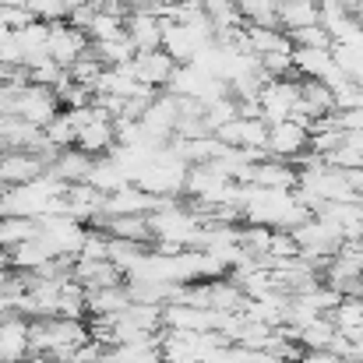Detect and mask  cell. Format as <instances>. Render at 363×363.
Wrapping results in <instances>:
<instances>
[{
	"mask_svg": "<svg viewBox=\"0 0 363 363\" xmlns=\"http://www.w3.org/2000/svg\"><path fill=\"white\" fill-rule=\"evenodd\" d=\"M28 339H32V353L46 357V360H71L74 350L82 342L92 339L89 325L82 318H64V314H43L32 318L28 325Z\"/></svg>",
	"mask_w": 363,
	"mask_h": 363,
	"instance_id": "1",
	"label": "cell"
},
{
	"mask_svg": "<svg viewBox=\"0 0 363 363\" xmlns=\"http://www.w3.org/2000/svg\"><path fill=\"white\" fill-rule=\"evenodd\" d=\"M60 110L64 106H60V96H57L53 85L28 82V85H21L14 92V117H25V121L39 123V127H46Z\"/></svg>",
	"mask_w": 363,
	"mask_h": 363,
	"instance_id": "2",
	"label": "cell"
},
{
	"mask_svg": "<svg viewBox=\"0 0 363 363\" xmlns=\"http://www.w3.org/2000/svg\"><path fill=\"white\" fill-rule=\"evenodd\" d=\"M141 123H145L148 141L166 145V141L177 134V123H180V96H173L169 89H162V92L148 103V110H145Z\"/></svg>",
	"mask_w": 363,
	"mask_h": 363,
	"instance_id": "3",
	"label": "cell"
},
{
	"mask_svg": "<svg viewBox=\"0 0 363 363\" xmlns=\"http://www.w3.org/2000/svg\"><path fill=\"white\" fill-rule=\"evenodd\" d=\"M85 233H89V226L71 216H43L39 219V237L46 240L53 254H82Z\"/></svg>",
	"mask_w": 363,
	"mask_h": 363,
	"instance_id": "4",
	"label": "cell"
},
{
	"mask_svg": "<svg viewBox=\"0 0 363 363\" xmlns=\"http://www.w3.org/2000/svg\"><path fill=\"white\" fill-rule=\"evenodd\" d=\"M92 46L89 32L85 28H74L67 18L64 21H50V57L60 64V67H71L78 57H85Z\"/></svg>",
	"mask_w": 363,
	"mask_h": 363,
	"instance_id": "5",
	"label": "cell"
},
{
	"mask_svg": "<svg viewBox=\"0 0 363 363\" xmlns=\"http://www.w3.org/2000/svg\"><path fill=\"white\" fill-rule=\"evenodd\" d=\"M50 166L28 152V148H4L0 152V187H18V184H32L46 173Z\"/></svg>",
	"mask_w": 363,
	"mask_h": 363,
	"instance_id": "6",
	"label": "cell"
},
{
	"mask_svg": "<svg viewBox=\"0 0 363 363\" xmlns=\"http://www.w3.org/2000/svg\"><path fill=\"white\" fill-rule=\"evenodd\" d=\"M296 103H300V78H272L261 89V117L268 123L289 121Z\"/></svg>",
	"mask_w": 363,
	"mask_h": 363,
	"instance_id": "7",
	"label": "cell"
},
{
	"mask_svg": "<svg viewBox=\"0 0 363 363\" xmlns=\"http://www.w3.org/2000/svg\"><path fill=\"white\" fill-rule=\"evenodd\" d=\"M28 325L32 318L11 311L0 321V360L4 363H25L32 357V339H28Z\"/></svg>",
	"mask_w": 363,
	"mask_h": 363,
	"instance_id": "8",
	"label": "cell"
},
{
	"mask_svg": "<svg viewBox=\"0 0 363 363\" xmlns=\"http://www.w3.org/2000/svg\"><path fill=\"white\" fill-rule=\"evenodd\" d=\"M177 57L169 53V50H138V57H134V74H138V82H145V85H152V89H169V82H173V74H177Z\"/></svg>",
	"mask_w": 363,
	"mask_h": 363,
	"instance_id": "9",
	"label": "cell"
},
{
	"mask_svg": "<svg viewBox=\"0 0 363 363\" xmlns=\"http://www.w3.org/2000/svg\"><path fill=\"white\" fill-rule=\"evenodd\" d=\"M162 32H166V18L152 7H134L127 14V39L134 43V50H159L162 46Z\"/></svg>",
	"mask_w": 363,
	"mask_h": 363,
	"instance_id": "10",
	"label": "cell"
},
{
	"mask_svg": "<svg viewBox=\"0 0 363 363\" xmlns=\"http://www.w3.org/2000/svg\"><path fill=\"white\" fill-rule=\"evenodd\" d=\"M311 148V130L296 121H279L268 127V155L275 159H296Z\"/></svg>",
	"mask_w": 363,
	"mask_h": 363,
	"instance_id": "11",
	"label": "cell"
},
{
	"mask_svg": "<svg viewBox=\"0 0 363 363\" xmlns=\"http://www.w3.org/2000/svg\"><path fill=\"white\" fill-rule=\"evenodd\" d=\"M74 282L85 289H103V286H123L127 272L110 257H78L74 261Z\"/></svg>",
	"mask_w": 363,
	"mask_h": 363,
	"instance_id": "12",
	"label": "cell"
},
{
	"mask_svg": "<svg viewBox=\"0 0 363 363\" xmlns=\"http://www.w3.org/2000/svg\"><path fill=\"white\" fill-rule=\"evenodd\" d=\"M113 145H117V121L103 106H96V117L78 127V148H85L92 155H106V152H113Z\"/></svg>",
	"mask_w": 363,
	"mask_h": 363,
	"instance_id": "13",
	"label": "cell"
},
{
	"mask_svg": "<svg viewBox=\"0 0 363 363\" xmlns=\"http://www.w3.org/2000/svg\"><path fill=\"white\" fill-rule=\"evenodd\" d=\"M250 184L257 187H279V191H293L300 184V166L293 159H275V155H264L254 162V173H250Z\"/></svg>",
	"mask_w": 363,
	"mask_h": 363,
	"instance_id": "14",
	"label": "cell"
},
{
	"mask_svg": "<svg viewBox=\"0 0 363 363\" xmlns=\"http://www.w3.org/2000/svg\"><path fill=\"white\" fill-rule=\"evenodd\" d=\"M96 159H99V155H92V152L71 145V148H60V155L53 159L50 173L60 177L64 184H89V177H92V169H96Z\"/></svg>",
	"mask_w": 363,
	"mask_h": 363,
	"instance_id": "15",
	"label": "cell"
},
{
	"mask_svg": "<svg viewBox=\"0 0 363 363\" xmlns=\"http://www.w3.org/2000/svg\"><path fill=\"white\" fill-rule=\"evenodd\" d=\"M99 363H162V342H159V335L138 339V342H117V346L103 350Z\"/></svg>",
	"mask_w": 363,
	"mask_h": 363,
	"instance_id": "16",
	"label": "cell"
},
{
	"mask_svg": "<svg viewBox=\"0 0 363 363\" xmlns=\"http://www.w3.org/2000/svg\"><path fill=\"white\" fill-rule=\"evenodd\" d=\"M18 46H21V64L25 67H35L39 60L50 57V21H32L18 32Z\"/></svg>",
	"mask_w": 363,
	"mask_h": 363,
	"instance_id": "17",
	"label": "cell"
},
{
	"mask_svg": "<svg viewBox=\"0 0 363 363\" xmlns=\"http://www.w3.org/2000/svg\"><path fill=\"white\" fill-rule=\"evenodd\" d=\"M130 293L127 282L123 286H103V289H89V318H117L130 307Z\"/></svg>",
	"mask_w": 363,
	"mask_h": 363,
	"instance_id": "18",
	"label": "cell"
},
{
	"mask_svg": "<svg viewBox=\"0 0 363 363\" xmlns=\"http://www.w3.org/2000/svg\"><path fill=\"white\" fill-rule=\"evenodd\" d=\"M247 50L250 53H272V50H296L289 32L279 25H247Z\"/></svg>",
	"mask_w": 363,
	"mask_h": 363,
	"instance_id": "19",
	"label": "cell"
},
{
	"mask_svg": "<svg viewBox=\"0 0 363 363\" xmlns=\"http://www.w3.org/2000/svg\"><path fill=\"white\" fill-rule=\"evenodd\" d=\"M321 21V4L318 0H279V25L286 32H296L303 25Z\"/></svg>",
	"mask_w": 363,
	"mask_h": 363,
	"instance_id": "20",
	"label": "cell"
},
{
	"mask_svg": "<svg viewBox=\"0 0 363 363\" xmlns=\"http://www.w3.org/2000/svg\"><path fill=\"white\" fill-rule=\"evenodd\" d=\"M39 237V219L32 216H0V243L11 250L25 240H35Z\"/></svg>",
	"mask_w": 363,
	"mask_h": 363,
	"instance_id": "21",
	"label": "cell"
},
{
	"mask_svg": "<svg viewBox=\"0 0 363 363\" xmlns=\"http://www.w3.org/2000/svg\"><path fill=\"white\" fill-rule=\"evenodd\" d=\"M335 335H339V325L332 321V314H318L314 321H307L300 328V346L303 350H328Z\"/></svg>",
	"mask_w": 363,
	"mask_h": 363,
	"instance_id": "22",
	"label": "cell"
},
{
	"mask_svg": "<svg viewBox=\"0 0 363 363\" xmlns=\"http://www.w3.org/2000/svg\"><path fill=\"white\" fill-rule=\"evenodd\" d=\"M89 184H92V187H99L103 194H113V191H121L123 184H130V180H127V173L117 166V159L106 152V155H99V159H96V169H92Z\"/></svg>",
	"mask_w": 363,
	"mask_h": 363,
	"instance_id": "23",
	"label": "cell"
},
{
	"mask_svg": "<svg viewBox=\"0 0 363 363\" xmlns=\"http://www.w3.org/2000/svg\"><path fill=\"white\" fill-rule=\"evenodd\" d=\"M50 257H53V250L46 247L43 237L11 247V268H21V272H35V268H39V264H46Z\"/></svg>",
	"mask_w": 363,
	"mask_h": 363,
	"instance_id": "24",
	"label": "cell"
},
{
	"mask_svg": "<svg viewBox=\"0 0 363 363\" xmlns=\"http://www.w3.org/2000/svg\"><path fill=\"white\" fill-rule=\"evenodd\" d=\"M92 53L106 64V67H121V64H130L134 57H138V50H134V43L121 35V39H110V43H92Z\"/></svg>",
	"mask_w": 363,
	"mask_h": 363,
	"instance_id": "25",
	"label": "cell"
},
{
	"mask_svg": "<svg viewBox=\"0 0 363 363\" xmlns=\"http://www.w3.org/2000/svg\"><path fill=\"white\" fill-rule=\"evenodd\" d=\"M201 7H205L208 21L216 25V32L219 28H240V25H247L240 7H237V0H201Z\"/></svg>",
	"mask_w": 363,
	"mask_h": 363,
	"instance_id": "26",
	"label": "cell"
},
{
	"mask_svg": "<svg viewBox=\"0 0 363 363\" xmlns=\"http://www.w3.org/2000/svg\"><path fill=\"white\" fill-rule=\"evenodd\" d=\"M92 43H110V39H121L127 35V18H117V14H106V11H96L92 25L85 28Z\"/></svg>",
	"mask_w": 363,
	"mask_h": 363,
	"instance_id": "27",
	"label": "cell"
},
{
	"mask_svg": "<svg viewBox=\"0 0 363 363\" xmlns=\"http://www.w3.org/2000/svg\"><path fill=\"white\" fill-rule=\"evenodd\" d=\"M43 134H46V141L50 145H57V148H71V145H78V123L71 121V113L67 110H60L53 121L43 127Z\"/></svg>",
	"mask_w": 363,
	"mask_h": 363,
	"instance_id": "28",
	"label": "cell"
},
{
	"mask_svg": "<svg viewBox=\"0 0 363 363\" xmlns=\"http://www.w3.org/2000/svg\"><path fill=\"white\" fill-rule=\"evenodd\" d=\"M237 7L247 25H279V0H237Z\"/></svg>",
	"mask_w": 363,
	"mask_h": 363,
	"instance_id": "29",
	"label": "cell"
},
{
	"mask_svg": "<svg viewBox=\"0 0 363 363\" xmlns=\"http://www.w3.org/2000/svg\"><path fill=\"white\" fill-rule=\"evenodd\" d=\"M289 39H293V46H318V50H332V32L318 21V25H303V28H296V32H289Z\"/></svg>",
	"mask_w": 363,
	"mask_h": 363,
	"instance_id": "30",
	"label": "cell"
},
{
	"mask_svg": "<svg viewBox=\"0 0 363 363\" xmlns=\"http://www.w3.org/2000/svg\"><path fill=\"white\" fill-rule=\"evenodd\" d=\"M25 7L39 21H64L67 18V0H25Z\"/></svg>",
	"mask_w": 363,
	"mask_h": 363,
	"instance_id": "31",
	"label": "cell"
},
{
	"mask_svg": "<svg viewBox=\"0 0 363 363\" xmlns=\"http://www.w3.org/2000/svg\"><path fill=\"white\" fill-rule=\"evenodd\" d=\"M35 21V14L25 7V4H4L0 7V25H7L11 32H21L25 25H32Z\"/></svg>",
	"mask_w": 363,
	"mask_h": 363,
	"instance_id": "32",
	"label": "cell"
},
{
	"mask_svg": "<svg viewBox=\"0 0 363 363\" xmlns=\"http://www.w3.org/2000/svg\"><path fill=\"white\" fill-rule=\"evenodd\" d=\"M268 254H272V257H296V254H300V243H296V237H293L289 230H275Z\"/></svg>",
	"mask_w": 363,
	"mask_h": 363,
	"instance_id": "33",
	"label": "cell"
},
{
	"mask_svg": "<svg viewBox=\"0 0 363 363\" xmlns=\"http://www.w3.org/2000/svg\"><path fill=\"white\" fill-rule=\"evenodd\" d=\"M339 123L346 130H363V99L360 106H353V110H339Z\"/></svg>",
	"mask_w": 363,
	"mask_h": 363,
	"instance_id": "34",
	"label": "cell"
},
{
	"mask_svg": "<svg viewBox=\"0 0 363 363\" xmlns=\"http://www.w3.org/2000/svg\"><path fill=\"white\" fill-rule=\"evenodd\" d=\"M346 357H339V353H332V350H303V357L300 363H342Z\"/></svg>",
	"mask_w": 363,
	"mask_h": 363,
	"instance_id": "35",
	"label": "cell"
},
{
	"mask_svg": "<svg viewBox=\"0 0 363 363\" xmlns=\"http://www.w3.org/2000/svg\"><path fill=\"white\" fill-rule=\"evenodd\" d=\"M353 82H357V85H360V89H363V64H360V67H357V71H353Z\"/></svg>",
	"mask_w": 363,
	"mask_h": 363,
	"instance_id": "36",
	"label": "cell"
},
{
	"mask_svg": "<svg viewBox=\"0 0 363 363\" xmlns=\"http://www.w3.org/2000/svg\"><path fill=\"white\" fill-rule=\"evenodd\" d=\"M4 4H25V0H0V7H4Z\"/></svg>",
	"mask_w": 363,
	"mask_h": 363,
	"instance_id": "37",
	"label": "cell"
},
{
	"mask_svg": "<svg viewBox=\"0 0 363 363\" xmlns=\"http://www.w3.org/2000/svg\"><path fill=\"white\" fill-rule=\"evenodd\" d=\"M360 205H363V198H360Z\"/></svg>",
	"mask_w": 363,
	"mask_h": 363,
	"instance_id": "38",
	"label": "cell"
}]
</instances>
